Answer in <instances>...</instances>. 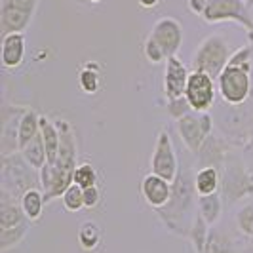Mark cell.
<instances>
[{
	"label": "cell",
	"instance_id": "obj_29",
	"mask_svg": "<svg viewBox=\"0 0 253 253\" xmlns=\"http://www.w3.org/2000/svg\"><path fill=\"white\" fill-rule=\"evenodd\" d=\"M101 202V192L97 189V185L95 187H88V189H84V208H95V206H99Z\"/></svg>",
	"mask_w": 253,
	"mask_h": 253
},
{
	"label": "cell",
	"instance_id": "obj_1",
	"mask_svg": "<svg viewBox=\"0 0 253 253\" xmlns=\"http://www.w3.org/2000/svg\"><path fill=\"white\" fill-rule=\"evenodd\" d=\"M230 59V51H228L227 42L219 35H211L200 44V48L194 53L192 59V71H202L210 76H217L225 71Z\"/></svg>",
	"mask_w": 253,
	"mask_h": 253
},
{
	"label": "cell",
	"instance_id": "obj_16",
	"mask_svg": "<svg viewBox=\"0 0 253 253\" xmlns=\"http://www.w3.org/2000/svg\"><path fill=\"white\" fill-rule=\"evenodd\" d=\"M194 189L198 196L213 194L219 189V171L213 166H204L202 169L194 175Z\"/></svg>",
	"mask_w": 253,
	"mask_h": 253
},
{
	"label": "cell",
	"instance_id": "obj_21",
	"mask_svg": "<svg viewBox=\"0 0 253 253\" xmlns=\"http://www.w3.org/2000/svg\"><path fill=\"white\" fill-rule=\"evenodd\" d=\"M189 236H190V240H192V244H194V248H196V252L206 253V246H208L210 232H208V221H206L200 213L194 217V223H192V227H190Z\"/></svg>",
	"mask_w": 253,
	"mask_h": 253
},
{
	"label": "cell",
	"instance_id": "obj_3",
	"mask_svg": "<svg viewBox=\"0 0 253 253\" xmlns=\"http://www.w3.org/2000/svg\"><path fill=\"white\" fill-rule=\"evenodd\" d=\"M177 131L181 139L185 143V147L190 152L198 154L202 151L204 143L210 137L211 131V116L208 113H198V111H190L183 118L177 120Z\"/></svg>",
	"mask_w": 253,
	"mask_h": 253
},
{
	"label": "cell",
	"instance_id": "obj_20",
	"mask_svg": "<svg viewBox=\"0 0 253 253\" xmlns=\"http://www.w3.org/2000/svg\"><path fill=\"white\" fill-rule=\"evenodd\" d=\"M78 244L86 252H95L101 244V230L95 223H84L78 230Z\"/></svg>",
	"mask_w": 253,
	"mask_h": 253
},
{
	"label": "cell",
	"instance_id": "obj_9",
	"mask_svg": "<svg viewBox=\"0 0 253 253\" xmlns=\"http://www.w3.org/2000/svg\"><path fill=\"white\" fill-rule=\"evenodd\" d=\"M141 194L145 198V202L149 204L154 210H164L166 206L171 200L173 194V183L166 181L164 177L149 173L147 177L141 181Z\"/></svg>",
	"mask_w": 253,
	"mask_h": 253
},
{
	"label": "cell",
	"instance_id": "obj_4",
	"mask_svg": "<svg viewBox=\"0 0 253 253\" xmlns=\"http://www.w3.org/2000/svg\"><path fill=\"white\" fill-rule=\"evenodd\" d=\"M246 0H208L204 19L208 23H219V21H238L250 33H253V19L248 10Z\"/></svg>",
	"mask_w": 253,
	"mask_h": 253
},
{
	"label": "cell",
	"instance_id": "obj_33",
	"mask_svg": "<svg viewBox=\"0 0 253 253\" xmlns=\"http://www.w3.org/2000/svg\"><path fill=\"white\" fill-rule=\"evenodd\" d=\"M88 2H101V0H88Z\"/></svg>",
	"mask_w": 253,
	"mask_h": 253
},
{
	"label": "cell",
	"instance_id": "obj_18",
	"mask_svg": "<svg viewBox=\"0 0 253 253\" xmlns=\"http://www.w3.org/2000/svg\"><path fill=\"white\" fill-rule=\"evenodd\" d=\"M80 88L86 93H97L101 88V75H99V65L97 63H86V67L80 71L78 76Z\"/></svg>",
	"mask_w": 253,
	"mask_h": 253
},
{
	"label": "cell",
	"instance_id": "obj_13",
	"mask_svg": "<svg viewBox=\"0 0 253 253\" xmlns=\"http://www.w3.org/2000/svg\"><path fill=\"white\" fill-rule=\"evenodd\" d=\"M42 192L44 190H38L37 187H33V189L25 190L19 198V206H21V210H23V213L29 221H38L42 217L44 204H46Z\"/></svg>",
	"mask_w": 253,
	"mask_h": 253
},
{
	"label": "cell",
	"instance_id": "obj_7",
	"mask_svg": "<svg viewBox=\"0 0 253 253\" xmlns=\"http://www.w3.org/2000/svg\"><path fill=\"white\" fill-rule=\"evenodd\" d=\"M185 97L194 111L208 113L215 101V78L202 71H192L185 89Z\"/></svg>",
	"mask_w": 253,
	"mask_h": 253
},
{
	"label": "cell",
	"instance_id": "obj_28",
	"mask_svg": "<svg viewBox=\"0 0 253 253\" xmlns=\"http://www.w3.org/2000/svg\"><path fill=\"white\" fill-rule=\"evenodd\" d=\"M252 53H253L252 46L240 48V50H236L230 55L228 65H234V67H250V57H252Z\"/></svg>",
	"mask_w": 253,
	"mask_h": 253
},
{
	"label": "cell",
	"instance_id": "obj_10",
	"mask_svg": "<svg viewBox=\"0 0 253 253\" xmlns=\"http://www.w3.org/2000/svg\"><path fill=\"white\" fill-rule=\"evenodd\" d=\"M190 73L183 61H179L177 57H168L166 59V73H164V91L168 99H177L185 95V89L189 84Z\"/></svg>",
	"mask_w": 253,
	"mask_h": 253
},
{
	"label": "cell",
	"instance_id": "obj_30",
	"mask_svg": "<svg viewBox=\"0 0 253 253\" xmlns=\"http://www.w3.org/2000/svg\"><path fill=\"white\" fill-rule=\"evenodd\" d=\"M208 6V0H189V10L196 15H204Z\"/></svg>",
	"mask_w": 253,
	"mask_h": 253
},
{
	"label": "cell",
	"instance_id": "obj_14",
	"mask_svg": "<svg viewBox=\"0 0 253 253\" xmlns=\"http://www.w3.org/2000/svg\"><path fill=\"white\" fill-rule=\"evenodd\" d=\"M40 133V116L33 109H27L25 114L19 120V131H17V143H19V151L29 145L31 141Z\"/></svg>",
	"mask_w": 253,
	"mask_h": 253
},
{
	"label": "cell",
	"instance_id": "obj_27",
	"mask_svg": "<svg viewBox=\"0 0 253 253\" xmlns=\"http://www.w3.org/2000/svg\"><path fill=\"white\" fill-rule=\"evenodd\" d=\"M236 223H238V228L246 236H252L253 238V206H248L238 211L236 215Z\"/></svg>",
	"mask_w": 253,
	"mask_h": 253
},
{
	"label": "cell",
	"instance_id": "obj_22",
	"mask_svg": "<svg viewBox=\"0 0 253 253\" xmlns=\"http://www.w3.org/2000/svg\"><path fill=\"white\" fill-rule=\"evenodd\" d=\"M25 232H27L25 223L13 228H0V252L6 253V252H10L12 248H15L19 242L23 240Z\"/></svg>",
	"mask_w": 253,
	"mask_h": 253
},
{
	"label": "cell",
	"instance_id": "obj_26",
	"mask_svg": "<svg viewBox=\"0 0 253 253\" xmlns=\"http://www.w3.org/2000/svg\"><path fill=\"white\" fill-rule=\"evenodd\" d=\"M190 111H194V109L190 107V103L187 101L185 95H183V97H177V99H169V101H168V113L171 114L175 120L183 118V116L189 114Z\"/></svg>",
	"mask_w": 253,
	"mask_h": 253
},
{
	"label": "cell",
	"instance_id": "obj_5",
	"mask_svg": "<svg viewBox=\"0 0 253 253\" xmlns=\"http://www.w3.org/2000/svg\"><path fill=\"white\" fill-rule=\"evenodd\" d=\"M38 0H2L0 25L2 35L23 33L37 10Z\"/></svg>",
	"mask_w": 253,
	"mask_h": 253
},
{
	"label": "cell",
	"instance_id": "obj_24",
	"mask_svg": "<svg viewBox=\"0 0 253 253\" xmlns=\"http://www.w3.org/2000/svg\"><path fill=\"white\" fill-rule=\"evenodd\" d=\"M61 200H63V206L67 211H80V210H84V189H80L78 185L73 183L63 192Z\"/></svg>",
	"mask_w": 253,
	"mask_h": 253
},
{
	"label": "cell",
	"instance_id": "obj_19",
	"mask_svg": "<svg viewBox=\"0 0 253 253\" xmlns=\"http://www.w3.org/2000/svg\"><path fill=\"white\" fill-rule=\"evenodd\" d=\"M198 213L208 221V225H213L219 215H221V198L219 194H208V196H198Z\"/></svg>",
	"mask_w": 253,
	"mask_h": 253
},
{
	"label": "cell",
	"instance_id": "obj_11",
	"mask_svg": "<svg viewBox=\"0 0 253 253\" xmlns=\"http://www.w3.org/2000/svg\"><path fill=\"white\" fill-rule=\"evenodd\" d=\"M25 57L23 33H10L2 38V65L4 69H17Z\"/></svg>",
	"mask_w": 253,
	"mask_h": 253
},
{
	"label": "cell",
	"instance_id": "obj_8",
	"mask_svg": "<svg viewBox=\"0 0 253 253\" xmlns=\"http://www.w3.org/2000/svg\"><path fill=\"white\" fill-rule=\"evenodd\" d=\"M151 37L160 44L166 57H173L183 44V29L175 17H162L154 23Z\"/></svg>",
	"mask_w": 253,
	"mask_h": 253
},
{
	"label": "cell",
	"instance_id": "obj_34",
	"mask_svg": "<svg viewBox=\"0 0 253 253\" xmlns=\"http://www.w3.org/2000/svg\"><path fill=\"white\" fill-rule=\"evenodd\" d=\"M221 253H227V252H221Z\"/></svg>",
	"mask_w": 253,
	"mask_h": 253
},
{
	"label": "cell",
	"instance_id": "obj_25",
	"mask_svg": "<svg viewBox=\"0 0 253 253\" xmlns=\"http://www.w3.org/2000/svg\"><path fill=\"white\" fill-rule=\"evenodd\" d=\"M143 51H145V57H147V61L152 65H158L162 63V61H166L168 57H166L164 50L160 48V44L154 40V38L149 35V38H147V42H145V46H143Z\"/></svg>",
	"mask_w": 253,
	"mask_h": 253
},
{
	"label": "cell",
	"instance_id": "obj_32",
	"mask_svg": "<svg viewBox=\"0 0 253 253\" xmlns=\"http://www.w3.org/2000/svg\"><path fill=\"white\" fill-rule=\"evenodd\" d=\"M246 2H248V4H250V6H252V4H253V0H246Z\"/></svg>",
	"mask_w": 253,
	"mask_h": 253
},
{
	"label": "cell",
	"instance_id": "obj_23",
	"mask_svg": "<svg viewBox=\"0 0 253 253\" xmlns=\"http://www.w3.org/2000/svg\"><path fill=\"white\" fill-rule=\"evenodd\" d=\"M73 183L78 185L80 189H88V187H95L97 185V171L91 164H80L76 166L75 175H73Z\"/></svg>",
	"mask_w": 253,
	"mask_h": 253
},
{
	"label": "cell",
	"instance_id": "obj_2",
	"mask_svg": "<svg viewBox=\"0 0 253 253\" xmlns=\"http://www.w3.org/2000/svg\"><path fill=\"white\" fill-rule=\"evenodd\" d=\"M217 86L221 91V97L228 105H242L244 101H248L252 93L250 67L227 65L225 71L217 76Z\"/></svg>",
	"mask_w": 253,
	"mask_h": 253
},
{
	"label": "cell",
	"instance_id": "obj_12",
	"mask_svg": "<svg viewBox=\"0 0 253 253\" xmlns=\"http://www.w3.org/2000/svg\"><path fill=\"white\" fill-rule=\"evenodd\" d=\"M40 135L46 147V154H48V164H55L57 154H59V147H61V133L55 122H51L48 116H40Z\"/></svg>",
	"mask_w": 253,
	"mask_h": 253
},
{
	"label": "cell",
	"instance_id": "obj_15",
	"mask_svg": "<svg viewBox=\"0 0 253 253\" xmlns=\"http://www.w3.org/2000/svg\"><path fill=\"white\" fill-rule=\"evenodd\" d=\"M19 152L25 158L27 164L31 166L33 169H37V171H40L44 166L48 164V154H46V147H44V141H42L40 133L29 145H25Z\"/></svg>",
	"mask_w": 253,
	"mask_h": 253
},
{
	"label": "cell",
	"instance_id": "obj_31",
	"mask_svg": "<svg viewBox=\"0 0 253 253\" xmlns=\"http://www.w3.org/2000/svg\"><path fill=\"white\" fill-rule=\"evenodd\" d=\"M139 2L141 8H145V10H152V8H156L158 6V2L160 0H137Z\"/></svg>",
	"mask_w": 253,
	"mask_h": 253
},
{
	"label": "cell",
	"instance_id": "obj_17",
	"mask_svg": "<svg viewBox=\"0 0 253 253\" xmlns=\"http://www.w3.org/2000/svg\"><path fill=\"white\" fill-rule=\"evenodd\" d=\"M25 213L21 210V206H17L15 202L2 198L0 204V228H13L19 227L25 223Z\"/></svg>",
	"mask_w": 253,
	"mask_h": 253
},
{
	"label": "cell",
	"instance_id": "obj_6",
	"mask_svg": "<svg viewBox=\"0 0 253 253\" xmlns=\"http://www.w3.org/2000/svg\"><path fill=\"white\" fill-rule=\"evenodd\" d=\"M151 169L152 173L164 177L166 181L173 183L177 179L179 164H177V154L173 151V143L168 131H160L156 137V145H154V152L151 156Z\"/></svg>",
	"mask_w": 253,
	"mask_h": 253
},
{
	"label": "cell",
	"instance_id": "obj_35",
	"mask_svg": "<svg viewBox=\"0 0 253 253\" xmlns=\"http://www.w3.org/2000/svg\"><path fill=\"white\" fill-rule=\"evenodd\" d=\"M250 253H253V252H250Z\"/></svg>",
	"mask_w": 253,
	"mask_h": 253
}]
</instances>
